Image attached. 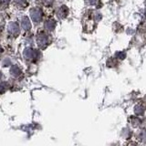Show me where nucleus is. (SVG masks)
I'll list each match as a JSON object with an SVG mask.
<instances>
[{"mask_svg": "<svg viewBox=\"0 0 146 146\" xmlns=\"http://www.w3.org/2000/svg\"><path fill=\"white\" fill-rule=\"evenodd\" d=\"M31 17H32V19H33V21L35 22H39L41 17H42V16H41V11L39 10V9L36 8V9H33V10H31Z\"/></svg>", "mask_w": 146, "mask_h": 146, "instance_id": "nucleus-1", "label": "nucleus"}, {"mask_svg": "<svg viewBox=\"0 0 146 146\" xmlns=\"http://www.w3.org/2000/svg\"><path fill=\"white\" fill-rule=\"evenodd\" d=\"M48 36L45 34H41V36H38V43L39 45V47H46V45H48Z\"/></svg>", "mask_w": 146, "mask_h": 146, "instance_id": "nucleus-2", "label": "nucleus"}, {"mask_svg": "<svg viewBox=\"0 0 146 146\" xmlns=\"http://www.w3.org/2000/svg\"><path fill=\"white\" fill-rule=\"evenodd\" d=\"M15 2H16V4L17 5V6L20 7H25L27 5V0H15Z\"/></svg>", "mask_w": 146, "mask_h": 146, "instance_id": "nucleus-3", "label": "nucleus"}, {"mask_svg": "<svg viewBox=\"0 0 146 146\" xmlns=\"http://www.w3.org/2000/svg\"><path fill=\"white\" fill-rule=\"evenodd\" d=\"M9 4V0H0V8H7Z\"/></svg>", "mask_w": 146, "mask_h": 146, "instance_id": "nucleus-4", "label": "nucleus"}, {"mask_svg": "<svg viewBox=\"0 0 146 146\" xmlns=\"http://www.w3.org/2000/svg\"><path fill=\"white\" fill-rule=\"evenodd\" d=\"M143 111H144V109H143V106H141V105H139V106H136V108H135V112L137 114H143Z\"/></svg>", "mask_w": 146, "mask_h": 146, "instance_id": "nucleus-5", "label": "nucleus"}, {"mask_svg": "<svg viewBox=\"0 0 146 146\" xmlns=\"http://www.w3.org/2000/svg\"><path fill=\"white\" fill-rule=\"evenodd\" d=\"M118 57H119V58H121V59H123L125 58V54L124 53H122V52H120L118 54Z\"/></svg>", "mask_w": 146, "mask_h": 146, "instance_id": "nucleus-6", "label": "nucleus"}]
</instances>
